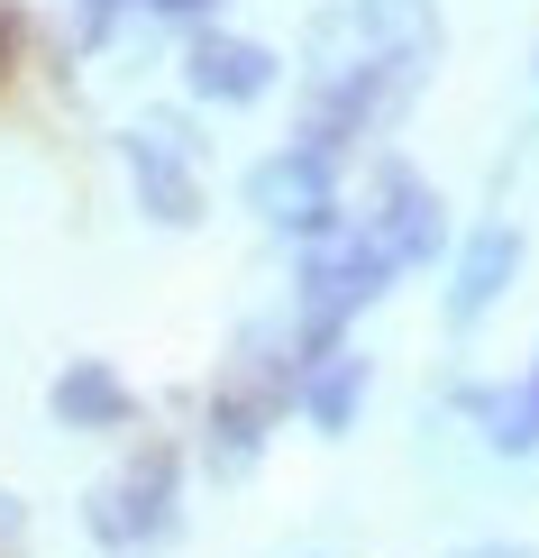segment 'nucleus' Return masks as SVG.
Returning a JSON list of instances; mask_svg holds the SVG:
<instances>
[{
	"label": "nucleus",
	"instance_id": "f257e3e1",
	"mask_svg": "<svg viewBox=\"0 0 539 558\" xmlns=\"http://www.w3.org/2000/svg\"><path fill=\"white\" fill-rule=\"evenodd\" d=\"M384 284H393V266L375 257L366 229H330V239L302 247V366L330 357L339 330H347V320H357Z\"/></svg>",
	"mask_w": 539,
	"mask_h": 558
},
{
	"label": "nucleus",
	"instance_id": "f03ea898",
	"mask_svg": "<svg viewBox=\"0 0 539 558\" xmlns=\"http://www.w3.org/2000/svg\"><path fill=\"white\" fill-rule=\"evenodd\" d=\"M83 531L101 549H156L174 541V449H137L120 476L83 495Z\"/></svg>",
	"mask_w": 539,
	"mask_h": 558
},
{
	"label": "nucleus",
	"instance_id": "7ed1b4c3",
	"mask_svg": "<svg viewBox=\"0 0 539 558\" xmlns=\"http://www.w3.org/2000/svg\"><path fill=\"white\" fill-rule=\"evenodd\" d=\"M247 211L266 229H293V239H330L339 229V166L311 147H274L266 166H247Z\"/></svg>",
	"mask_w": 539,
	"mask_h": 558
},
{
	"label": "nucleus",
	"instance_id": "20e7f679",
	"mask_svg": "<svg viewBox=\"0 0 539 558\" xmlns=\"http://www.w3.org/2000/svg\"><path fill=\"white\" fill-rule=\"evenodd\" d=\"M128 174H137V202H147L166 229H193L201 220V174H193V129L174 120V110H147L128 137Z\"/></svg>",
	"mask_w": 539,
	"mask_h": 558
},
{
	"label": "nucleus",
	"instance_id": "39448f33",
	"mask_svg": "<svg viewBox=\"0 0 539 558\" xmlns=\"http://www.w3.org/2000/svg\"><path fill=\"white\" fill-rule=\"evenodd\" d=\"M366 239H375V257H384V266H430V257H439V239H449V220H439V193H430L412 166H384V174H375Z\"/></svg>",
	"mask_w": 539,
	"mask_h": 558
},
{
	"label": "nucleus",
	"instance_id": "423d86ee",
	"mask_svg": "<svg viewBox=\"0 0 539 558\" xmlns=\"http://www.w3.org/2000/svg\"><path fill=\"white\" fill-rule=\"evenodd\" d=\"M183 83H193L201 101H266V92H274V56L256 37L201 28L193 46H183Z\"/></svg>",
	"mask_w": 539,
	"mask_h": 558
},
{
	"label": "nucleus",
	"instance_id": "0eeeda50",
	"mask_svg": "<svg viewBox=\"0 0 539 558\" xmlns=\"http://www.w3.org/2000/svg\"><path fill=\"white\" fill-rule=\"evenodd\" d=\"M512 266H522V229H512V220H485L476 239L457 247V284H449V320H457V330H466V320H485V312L503 302Z\"/></svg>",
	"mask_w": 539,
	"mask_h": 558
},
{
	"label": "nucleus",
	"instance_id": "6e6552de",
	"mask_svg": "<svg viewBox=\"0 0 539 558\" xmlns=\"http://www.w3.org/2000/svg\"><path fill=\"white\" fill-rule=\"evenodd\" d=\"M293 393H302V412H311L320 430H347V422H357V403H366V357H357V348H330V357L302 366Z\"/></svg>",
	"mask_w": 539,
	"mask_h": 558
},
{
	"label": "nucleus",
	"instance_id": "1a4fd4ad",
	"mask_svg": "<svg viewBox=\"0 0 539 558\" xmlns=\"http://www.w3.org/2000/svg\"><path fill=\"white\" fill-rule=\"evenodd\" d=\"M128 412H137V403H128V385L110 376V366L83 357V366H64V376H56V422H74V430H120Z\"/></svg>",
	"mask_w": 539,
	"mask_h": 558
},
{
	"label": "nucleus",
	"instance_id": "9d476101",
	"mask_svg": "<svg viewBox=\"0 0 539 558\" xmlns=\"http://www.w3.org/2000/svg\"><path fill=\"white\" fill-rule=\"evenodd\" d=\"M457 403H466V422H476L485 439H494L503 458L539 449V393H530V385H512V393H503V385H466Z\"/></svg>",
	"mask_w": 539,
	"mask_h": 558
},
{
	"label": "nucleus",
	"instance_id": "9b49d317",
	"mask_svg": "<svg viewBox=\"0 0 539 558\" xmlns=\"http://www.w3.org/2000/svg\"><path fill=\"white\" fill-rule=\"evenodd\" d=\"M266 422H274V412L238 403V393H220V403H210V439H201V449H210V468H220V476H238L247 458L266 449Z\"/></svg>",
	"mask_w": 539,
	"mask_h": 558
},
{
	"label": "nucleus",
	"instance_id": "f8f14e48",
	"mask_svg": "<svg viewBox=\"0 0 539 558\" xmlns=\"http://www.w3.org/2000/svg\"><path fill=\"white\" fill-rule=\"evenodd\" d=\"M128 10H137V0H83V46H101V37L128 19Z\"/></svg>",
	"mask_w": 539,
	"mask_h": 558
},
{
	"label": "nucleus",
	"instance_id": "ddd939ff",
	"mask_svg": "<svg viewBox=\"0 0 539 558\" xmlns=\"http://www.w3.org/2000/svg\"><path fill=\"white\" fill-rule=\"evenodd\" d=\"M147 10H166V19H210L220 0H147Z\"/></svg>",
	"mask_w": 539,
	"mask_h": 558
},
{
	"label": "nucleus",
	"instance_id": "4468645a",
	"mask_svg": "<svg viewBox=\"0 0 539 558\" xmlns=\"http://www.w3.org/2000/svg\"><path fill=\"white\" fill-rule=\"evenodd\" d=\"M466 558H530V549H512V541H485V549H466Z\"/></svg>",
	"mask_w": 539,
	"mask_h": 558
},
{
	"label": "nucleus",
	"instance_id": "2eb2a0df",
	"mask_svg": "<svg viewBox=\"0 0 539 558\" xmlns=\"http://www.w3.org/2000/svg\"><path fill=\"white\" fill-rule=\"evenodd\" d=\"M530 393H539V376H530Z\"/></svg>",
	"mask_w": 539,
	"mask_h": 558
}]
</instances>
